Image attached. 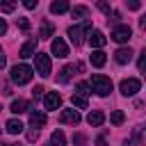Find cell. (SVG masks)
<instances>
[{
    "mask_svg": "<svg viewBox=\"0 0 146 146\" xmlns=\"http://www.w3.org/2000/svg\"><path fill=\"white\" fill-rule=\"evenodd\" d=\"M0 9H2L5 14H11V11L16 9V0H0Z\"/></svg>",
    "mask_w": 146,
    "mask_h": 146,
    "instance_id": "cb8c5ba5",
    "label": "cell"
},
{
    "mask_svg": "<svg viewBox=\"0 0 146 146\" xmlns=\"http://www.w3.org/2000/svg\"><path fill=\"white\" fill-rule=\"evenodd\" d=\"M89 27H91V23H89V21H84L82 25H71V27H68V32H66V34H68V39H71V43H73V46H80V43L84 41V34L89 32Z\"/></svg>",
    "mask_w": 146,
    "mask_h": 146,
    "instance_id": "3957f363",
    "label": "cell"
},
{
    "mask_svg": "<svg viewBox=\"0 0 146 146\" xmlns=\"http://www.w3.org/2000/svg\"><path fill=\"white\" fill-rule=\"evenodd\" d=\"M34 68L41 78H48L50 75V57L46 52H34Z\"/></svg>",
    "mask_w": 146,
    "mask_h": 146,
    "instance_id": "277c9868",
    "label": "cell"
},
{
    "mask_svg": "<svg viewBox=\"0 0 146 146\" xmlns=\"http://www.w3.org/2000/svg\"><path fill=\"white\" fill-rule=\"evenodd\" d=\"M21 2H23V5L27 7V9H34V7L39 5V0H21Z\"/></svg>",
    "mask_w": 146,
    "mask_h": 146,
    "instance_id": "1f68e13d",
    "label": "cell"
},
{
    "mask_svg": "<svg viewBox=\"0 0 146 146\" xmlns=\"http://www.w3.org/2000/svg\"><path fill=\"white\" fill-rule=\"evenodd\" d=\"M96 144H98V146H107V141H105V137H98V139H96Z\"/></svg>",
    "mask_w": 146,
    "mask_h": 146,
    "instance_id": "8d00e7d4",
    "label": "cell"
},
{
    "mask_svg": "<svg viewBox=\"0 0 146 146\" xmlns=\"http://www.w3.org/2000/svg\"><path fill=\"white\" fill-rule=\"evenodd\" d=\"M11 146H18V144H11Z\"/></svg>",
    "mask_w": 146,
    "mask_h": 146,
    "instance_id": "f35d334b",
    "label": "cell"
},
{
    "mask_svg": "<svg viewBox=\"0 0 146 146\" xmlns=\"http://www.w3.org/2000/svg\"><path fill=\"white\" fill-rule=\"evenodd\" d=\"M98 9H100V11H105L107 16H110V11H112V9H110V5H107V2H103V0L98 2Z\"/></svg>",
    "mask_w": 146,
    "mask_h": 146,
    "instance_id": "4dcf8cb0",
    "label": "cell"
},
{
    "mask_svg": "<svg viewBox=\"0 0 146 146\" xmlns=\"http://www.w3.org/2000/svg\"><path fill=\"white\" fill-rule=\"evenodd\" d=\"M103 121H105V114L100 112V110H94V112H89V116H87V123L89 125H103Z\"/></svg>",
    "mask_w": 146,
    "mask_h": 146,
    "instance_id": "5bb4252c",
    "label": "cell"
},
{
    "mask_svg": "<svg viewBox=\"0 0 146 146\" xmlns=\"http://www.w3.org/2000/svg\"><path fill=\"white\" fill-rule=\"evenodd\" d=\"M5 32H7V21H5V18H0V36H2Z\"/></svg>",
    "mask_w": 146,
    "mask_h": 146,
    "instance_id": "d590c367",
    "label": "cell"
},
{
    "mask_svg": "<svg viewBox=\"0 0 146 146\" xmlns=\"http://www.w3.org/2000/svg\"><path fill=\"white\" fill-rule=\"evenodd\" d=\"M5 64H7V57H5V50L0 48V71L5 68Z\"/></svg>",
    "mask_w": 146,
    "mask_h": 146,
    "instance_id": "836d02e7",
    "label": "cell"
},
{
    "mask_svg": "<svg viewBox=\"0 0 146 146\" xmlns=\"http://www.w3.org/2000/svg\"><path fill=\"white\" fill-rule=\"evenodd\" d=\"M52 32H55L52 23L50 21H43L41 23V30H39V39H48V36H52Z\"/></svg>",
    "mask_w": 146,
    "mask_h": 146,
    "instance_id": "ac0fdd59",
    "label": "cell"
},
{
    "mask_svg": "<svg viewBox=\"0 0 146 146\" xmlns=\"http://www.w3.org/2000/svg\"><path fill=\"white\" fill-rule=\"evenodd\" d=\"M71 103H73L78 110H87V96H80V94H75V96L71 98Z\"/></svg>",
    "mask_w": 146,
    "mask_h": 146,
    "instance_id": "7402d4cb",
    "label": "cell"
},
{
    "mask_svg": "<svg viewBox=\"0 0 146 146\" xmlns=\"http://www.w3.org/2000/svg\"><path fill=\"white\" fill-rule=\"evenodd\" d=\"M139 89H141V82H139L137 78H128V80H121V84H119V91H121L123 96H135Z\"/></svg>",
    "mask_w": 146,
    "mask_h": 146,
    "instance_id": "8992f818",
    "label": "cell"
},
{
    "mask_svg": "<svg viewBox=\"0 0 146 146\" xmlns=\"http://www.w3.org/2000/svg\"><path fill=\"white\" fill-rule=\"evenodd\" d=\"M89 43H91V48H96V50H100L105 43H107V36L100 32V30H94L91 34H89Z\"/></svg>",
    "mask_w": 146,
    "mask_h": 146,
    "instance_id": "9c48e42d",
    "label": "cell"
},
{
    "mask_svg": "<svg viewBox=\"0 0 146 146\" xmlns=\"http://www.w3.org/2000/svg\"><path fill=\"white\" fill-rule=\"evenodd\" d=\"M132 50L130 48H119L116 52H114V59H116V64H128L130 59H132Z\"/></svg>",
    "mask_w": 146,
    "mask_h": 146,
    "instance_id": "7c38bea8",
    "label": "cell"
},
{
    "mask_svg": "<svg viewBox=\"0 0 146 146\" xmlns=\"http://www.w3.org/2000/svg\"><path fill=\"white\" fill-rule=\"evenodd\" d=\"M5 128H7V132H9V135H21L25 125H23L18 119H9V121L5 123Z\"/></svg>",
    "mask_w": 146,
    "mask_h": 146,
    "instance_id": "9a60e30c",
    "label": "cell"
},
{
    "mask_svg": "<svg viewBox=\"0 0 146 146\" xmlns=\"http://www.w3.org/2000/svg\"><path fill=\"white\" fill-rule=\"evenodd\" d=\"M34 50H36V39H30V41L21 48V52H18V55H21L23 59H25V57H34Z\"/></svg>",
    "mask_w": 146,
    "mask_h": 146,
    "instance_id": "e0dca14e",
    "label": "cell"
},
{
    "mask_svg": "<svg viewBox=\"0 0 146 146\" xmlns=\"http://www.w3.org/2000/svg\"><path fill=\"white\" fill-rule=\"evenodd\" d=\"M89 14V9L84 7V5H80V7H73V11H71V16L73 18H82V16H87Z\"/></svg>",
    "mask_w": 146,
    "mask_h": 146,
    "instance_id": "d4e9b609",
    "label": "cell"
},
{
    "mask_svg": "<svg viewBox=\"0 0 146 146\" xmlns=\"http://www.w3.org/2000/svg\"><path fill=\"white\" fill-rule=\"evenodd\" d=\"M0 146H11V144H0Z\"/></svg>",
    "mask_w": 146,
    "mask_h": 146,
    "instance_id": "74e56055",
    "label": "cell"
},
{
    "mask_svg": "<svg viewBox=\"0 0 146 146\" xmlns=\"http://www.w3.org/2000/svg\"><path fill=\"white\" fill-rule=\"evenodd\" d=\"M125 5H128V9H132V11H137V9L141 7V0H125Z\"/></svg>",
    "mask_w": 146,
    "mask_h": 146,
    "instance_id": "83f0119b",
    "label": "cell"
},
{
    "mask_svg": "<svg viewBox=\"0 0 146 146\" xmlns=\"http://www.w3.org/2000/svg\"><path fill=\"white\" fill-rule=\"evenodd\" d=\"M110 121H112V123H114V125H121V123H123V121H125V114H123V112H121V110H114V112H112V114H110Z\"/></svg>",
    "mask_w": 146,
    "mask_h": 146,
    "instance_id": "603a6c76",
    "label": "cell"
},
{
    "mask_svg": "<svg viewBox=\"0 0 146 146\" xmlns=\"http://www.w3.org/2000/svg\"><path fill=\"white\" fill-rule=\"evenodd\" d=\"M75 91H78L80 96H87V94H89V84H87V82H78V84H75Z\"/></svg>",
    "mask_w": 146,
    "mask_h": 146,
    "instance_id": "484cf974",
    "label": "cell"
},
{
    "mask_svg": "<svg viewBox=\"0 0 146 146\" xmlns=\"http://www.w3.org/2000/svg\"><path fill=\"white\" fill-rule=\"evenodd\" d=\"M16 25H18L23 32H27V30H30V23H27V18H16Z\"/></svg>",
    "mask_w": 146,
    "mask_h": 146,
    "instance_id": "4316f807",
    "label": "cell"
},
{
    "mask_svg": "<svg viewBox=\"0 0 146 146\" xmlns=\"http://www.w3.org/2000/svg\"><path fill=\"white\" fill-rule=\"evenodd\" d=\"M50 50H52V55H55V57H59V59L68 57V46H66V41H64V39H59V36H55V39H52Z\"/></svg>",
    "mask_w": 146,
    "mask_h": 146,
    "instance_id": "52a82bcc",
    "label": "cell"
},
{
    "mask_svg": "<svg viewBox=\"0 0 146 146\" xmlns=\"http://www.w3.org/2000/svg\"><path fill=\"white\" fill-rule=\"evenodd\" d=\"M30 125H32L34 130L43 128V125H46V114H43V112H36V110H32V112H30Z\"/></svg>",
    "mask_w": 146,
    "mask_h": 146,
    "instance_id": "8fae6325",
    "label": "cell"
},
{
    "mask_svg": "<svg viewBox=\"0 0 146 146\" xmlns=\"http://www.w3.org/2000/svg\"><path fill=\"white\" fill-rule=\"evenodd\" d=\"M48 146H50V144H48Z\"/></svg>",
    "mask_w": 146,
    "mask_h": 146,
    "instance_id": "b9f144b4",
    "label": "cell"
},
{
    "mask_svg": "<svg viewBox=\"0 0 146 146\" xmlns=\"http://www.w3.org/2000/svg\"><path fill=\"white\" fill-rule=\"evenodd\" d=\"M0 132H2V130H0Z\"/></svg>",
    "mask_w": 146,
    "mask_h": 146,
    "instance_id": "60d3db41",
    "label": "cell"
},
{
    "mask_svg": "<svg viewBox=\"0 0 146 146\" xmlns=\"http://www.w3.org/2000/svg\"><path fill=\"white\" fill-rule=\"evenodd\" d=\"M68 11V0H52L50 2V14H66Z\"/></svg>",
    "mask_w": 146,
    "mask_h": 146,
    "instance_id": "2e32d148",
    "label": "cell"
},
{
    "mask_svg": "<svg viewBox=\"0 0 146 146\" xmlns=\"http://www.w3.org/2000/svg\"><path fill=\"white\" fill-rule=\"evenodd\" d=\"M71 73H73V64H68V66H64V68L59 71V75H57V82H59V84H64V82H68V80H71Z\"/></svg>",
    "mask_w": 146,
    "mask_h": 146,
    "instance_id": "44dd1931",
    "label": "cell"
},
{
    "mask_svg": "<svg viewBox=\"0 0 146 146\" xmlns=\"http://www.w3.org/2000/svg\"><path fill=\"white\" fill-rule=\"evenodd\" d=\"M43 91H46L43 87H34V89H32V96H34V100H39V98L43 96Z\"/></svg>",
    "mask_w": 146,
    "mask_h": 146,
    "instance_id": "f546056e",
    "label": "cell"
},
{
    "mask_svg": "<svg viewBox=\"0 0 146 146\" xmlns=\"http://www.w3.org/2000/svg\"><path fill=\"white\" fill-rule=\"evenodd\" d=\"M14 114H23V112H27L30 110V103L25 100V98H16V100H11V107H9Z\"/></svg>",
    "mask_w": 146,
    "mask_h": 146,
    "instance_id": "4fadbf2b",
    "label": "cell"
},
{
    "mask_svg": "<svg viewBox=\"0 0 146 146\" xmlns=\"http://www.w3.org/2000/svg\"><path fill=\"white\" fill-rule=\"evenodd\" d=\"M73 144H75V146H84V137H82V135H75V137H73Z\"/></svg>",
    "mask_w": 146,
    "mask_h": 146,
    "instance_id": "d6a6232c",
    "label": "cell"
},
{
    "mask_svg": "<svg viewBox=\"0 0 146 146\" xmlns=\"http://www.w3.org/2000/svg\"><path fill=\"white\" fill-rule=\"evenodd\" d=\"M59 119H62V123H68V125H78L80 123V114L75 110H64L59 114Z\"/></svg>",
    "mask_w": 146,
    "mask_h": 146,
    "instance_id": "30bf717a",
    "label": "cell"
},
{
    "mask_svg": "<svg viewBox=\"0 0 146 146\" xmlns=\"http://www.w3.org/2000/svg\"><path fill=\"white\" fill-rule=\"evenodd\" d=\"M91 91H96L98 96H107L112 91V80L107 75H100V73H94L91 75V82H89Z\"/></svg>",
    "mask_w": 146,
    "mask_h": 146,
    "instance_id": "7a4b0ae2",
    "label": "cell"
},
{
    "mask_svg": "<svg viewBox=\"0 0 146 146\" xmlns=\"http://www.w3.org/2000/svg\"><path fill=\"white\" fill-rule=\"evenodd\" d=\"M50 146H66V137H64L62 130H55L50 135Z\"/></svg>",
    "mask_w": 146,
    "mask_h": 146,
    "instance_id": "ffe728a7",
    "label": "cell"
},
{
    "mask_svg": "<svg viewBox=\"0 0 146 146\" xmlns=\"http://www.w3.org/2000/svg\"><path fill=\"white\" fill-rule=\"evenodd\" d=\"M0 110H2V107H0Z\"/></svg>",
    "mask_w": 146,
    "mask_h": 146,
    "instance_id": "ab89813d",
    "label": "cell"
},
{
    "mask_svg": "<svg viewBox=\"0 0 146 146\" xmlns=\"http://www.w3.org/2000/svg\"><path fill=\"white\" fill-rule=\"evenodd\" d=\"M137 66H139V71H144V66H146V50L139 52V62H137Z\"/></svg>",
    "mask_w": 146,
    "mask_h": 146,
    "instance_id": "f1b7e54d",
    "label": "cell"
},
{
    "mask_svg": "<svg viewBox=\"0 0 146 146\" xmlns=\"http://www.w3.org/2000/svg\"><path fill=\"white\" fill-rule=\"evenodd\" d=\"M59 105H62V96L57 94V91H50V94H46V98H43V107L46 110H59Z\"/></svg>",
    "mask_w": 146,
    "mask_h": 146,
    "instance_id": "ba28073f",
    "label": "cell"
},
{
    "mask_svg": "<svg viewBox=\"0 0 146 146\" xmlns=\"http://www.w3.org/2000/svg\"><path fill=\"white\" fill-rule=\"evenodd\" d=\"M110 36H112V41H116V43H128L130 36H132V30H130V25H116Z\"/></svg>",
    "mask_w": 146,
    "mask_h": 146,
    "instance_id": "5b68a950",
    "label": "cell"
},
{
    "mask_svg": "<svg viewBox=\"0 0 146 146\" xmlns=\"http://www.w3.org/2000/svg\"><path fill=\"white\" fill-rule=\"evenodd\" d=\"M9 75H11V82H14V84H27V82L32 80L34 71H32V66H27V64H16V66H11Z\"/></svg>",
    "mask_w": 146,
    "mask_h": 146,
    "instance_id": "6da1fadb",
    "label": "cell"
},
{
    "mask_svg": "<svg viewBox=\"0 0 146 146\" xmlns=\"http://www.w3.org/2000/svg\"><path fill=\"white\" fill-rule=\"evenodd\" d=\"M36 137H39V130H30V132H27V139H30V141H34Z\"/></svg>",
    "mask_w": 146,
    "mask_h": 146,
    "instance_id": "e575fe53",
    "label": "cell"
},
{
    "mask_svg": "<svg viewBox=\"0 0 146 146\" xmlns=\"http://www.w3.org/2000/svg\"><path fill=\"white\" fill-rule=\"evenodd\" d=\"M105 62H107V57H105V52H103V50H94V52H91V64H94L96 68H100Z\"/></svg>",
    "mask_w": 146,
    "mask_h": 146,
    "instance_id": "d6986e66",
    "label": "cell"
}]
</instances>
